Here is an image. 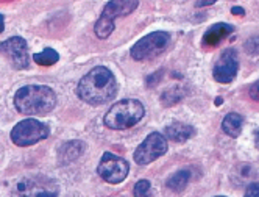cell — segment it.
Masks as SVG:
<instances>
[{
	"instance_id": "e0dca14e",
	"label": "cell",
	"mask_w": 259,
	"mask_h": 197,
	"mask_svg": "<svg viewBox=\"0 0 259 197\" xmlns=\"http://www.w3.org/2000/svg\"><path fill=\"white\" fill-rule=\"evenodd\" d=\"M60 60V55L57 50H53L50 47L44 49L41 53H34L33 55V61H36L41 66H52Z\"/></svg>"
},
{
	"instance_id": "277c9868",
	"label": "cell",
	"mask_w": 259,
	"mask_h": 197,
	"mask_svg": "<svg viewBox=\"0 0 259 197\" xmlns=\"http://www.w3.org/2000/svg\"><path fill=\"white\" fill-rule=\"evenodd\" d=\"M11 197H58V185L44 175H33L17 182Z\"/></svg>"
},
{
	"instance_id": "8fae6325",
	"label": "cell",
	"mask_w": 259,
	"mask_h": 197,
	"mask_svg": "<svg viewBox=\"0 0 259 197\" xmlns=\"http://www.w3.org/2000/svg\"><path fill=\"white\" fill-rule=\"evenodd\" d=\"M139 5V0H111L105 5L103 10V17L109 21H114L116 17H123L133 13Z\"/></svg>"
},
{
	"instance_id": "484cf974",
	"label": "cell",
	"mask_w": 259,
	"mask_h": 197,
	"mask_svg": "<svg viewBox=\"0 0 259 197\" xmlns=\"http://www.w3.org/2000/svg\"><path fill=\"white\" fill-rule=\"evenodd\" d=\"M220 103H222V99H220V97H219V99H217V100H215V105H220Z\"/></svg>"
},
{
	"instance_id": "5b68a950",
	"label": "cell",
	"mask_w": 259,
	"mask_h": 197,
	"mask_svg": "<svg viewBox=\"0 0 259 197\" xmlns=\"http://www.w3.org/2000/svg\"><path fill=\"white\" fill-rule=\"evenodd\" d=\"M170 43V34L167 31H153L139 40L132 47V57L136 61H145L155 58L167 49Z\"/></svg>"
},
{
	"instance_id": "52a82bcc",
	"label": "cell",
	"mask_w": 259,
	"mask_h": 197,
	"mask_svg": "<svg viewBox=\"0 0 259 197\" xmlns=\"http://www.w3.org/2000/svg\"><path fill=\"white\" fill-rule=\"evenodd\" d=\"M100 177L108 183H120L123 182L128 172H130V165L128 161L122 156H117L114 153H103L100 165L97 168Z\"/></svg>"
},
{
	"instance_id": "9a60e30c",
	"label": "cell",
	"mask_w": 259,
	"mask_h": 197,
	"mask_svg": "<svg viewBox=\"0 0 259 197\" xmlns=\"http://www.w3.org/2000/svg\"><path fill=\"white\" fill-rule=\"evenodd\" d=\"M242 125H244V119L237 113H230L225 116L224 122H222V129L227 135H230L231 138H237L242 132Z\"/></svg>"
},
{
	"instance_id": "2e32d148",
	"label": "cell",
	"mask_w": 259,
	"mask_h": 197,
	"mask_svg": "<svg viewBox=\"0 0 259 197\" xmlns=\"http://www.w3.org/2000/svg\"><path fill=\"white\" fill-rule=\"evenodd\" d=\"M189 178H191V174L188 171H180L177 174H174L169 180H167V186L169 189L175 191V192H180L186 188V185L189 183Z\"/></svg>"
},
{
	"instance_id": "7a4b0ae2",
	"label": "cell",
	"mask_w": 259,
	"mask_h": 197,
	"mask_svg": "<svg viewBox=\"0 0 259 197\" xmlns=\"http://www.w3.org/2000/svg\"><path fill=\"white\" fill-rule=\"evenodd\" d=\"M14 106L19 113L28 116L47 114L57 106V94L49 86L28 85L16 93Z\"/></svg>"
},
{
	"instance_id": "4316f807",
	"label": "cell",
	"mask_w": 259,
	"mask_h": 197,
	"mask_svg": "<svg viewBox=\"0 0 259 197\" xmlns=\"http://www.w3.org/2000/svg\"><path fill=\"white\" fill-rule=\"evenodd\" d=\"M217 197H225V195H217Z\"/></svg>"
},
{
	"instance_id": "30bf717a",
	"label": "cell",
	"mask_w": 259,
	"mask_h": 197,
	"mask_svg": "<svg viewBox=\"0 0 259 197\" xmlns=\"http://www.w3.org/2000/svg\"><path fill=\"white\" fill-rule=\"evenodd\" d=\"M239 69V58L234 49H227L214 66V78L219 83H230L236 78Z\"/></svg>"
},
{
	"instance_id": "cb8c5ba5",
	"label": "cell",
	"mask_w": 259,
	"mask_h": 197,
	"mask_svg": "<svg viewBox=\"0 0 259 197\" xmlns=\"http://www.w3.org/2000/svg\"><path fill=\"white\" fill-rule=\"evenodd\" d=\"M231 11H233V14H234V16H244V14H245L244 8H240V7H234Z\"/></svg>"
},
{
	"instance_id": "8992f818",
	"label": "cell",
	"mask_w": 259,
	"mask_h": 197,
	"mask_svg": "<svg viewBox=\"0 0 259 197\" xmlns=\"http://www.w3.org/2000/svg\"><path fill=\"white\" fill-rule=\"evenodd\" d=\"M49 136V127L46 124L36 121V119H25L14 125L11 130V141L13 144L25 147L39 142Z\"/></svg>"
},
{
	"instance_id": "ffe728a7",
	"label": "cell",
	"mask_w": 259,
	"mask_h": 197,
	"mask_svg": "<svg viewBox=\"0 0 259 197\" xmlns=\"http://www.w3.org/2000/svg\"><path fill=\"white\" fill-rule=\"evenodd\" d=\"M245 49L248 53H251V55H257L259 53V36H253L247 41L245 44Z\"/></svg>"
},
{
	"instance_id": "44dd1931",
	"label": "cell",
	"mask_w": 259,
	"mask_h": 197,
	"mask_svg": "<svg viewBox=\"0 0 259 197\" xmlns=\"http://www.w3.org/2000/svg\"><path fill=\"white\" fill-rule=\"evenodd\" d=\"M244 197H259V183H253L247 188Z\"/></svg>"
},
{
	"instance_id": "5bb4252c",
	"label": "cell",
	"mask_w": 259,
	"mask_h": 197,
	"mask_svg": "<svg viewBox=\"0 0 259 197\" xmlns=\"http://www.w3.org/2000/svg\"><path fill=\"white\" fill-rule=\"evenodd\" d=\"M195 130L192 125L188 124H170L169 127H165V136L175 142H184L194 136Z\"/></svg>"
},
{
	"instance_id": "d6986e66",
	"label": "cell",
	"mask_w": 259,
	"mask_h": 197,
	"mask_svg": "<svg viewBox=\"0 0 259 197\" xmlns=\"http://www.w3.org/2000/svg\"><path fill=\"white\" fill-rule=\"evenodd\" d=\"M135 197H149L150 195V182L149 180H141L135 186Z\"/></svg>"
},
{
	"instance_id": "4fadbf2b",
	"label": "cell",
	"mask_w": 259,
	"mask_h": 197,
	"mask_svg": "<svg viewBox=\"0 0 259 197\" xmlns=\"http://www.w3.org/2000/svg\"><path fill=\"white\" fill-rule=\"evenodd\" d=\"M86 149V144L81 141H69L66 144H63L58 150V158L61 163H70V161H75L78 156L83 155Z\"/></svg>"
},
{
	"instance_id": "3957f363",
	"label": "cell",
	"mask_w": 259,
	"mask_h": 197,
	"mask_svg": "<svg viewBox=\"0 0 259 197\" xmlns=\"http://www.w3.org/2000/svg\"><path fill=\"white\" fill-rule=\"evenodd\" d=\"M145 114L144 105L135 99H125L114 103L105 114V125L111 130H125L136 125Z\"/></svg>"
},
{
	"instance_id": "ba28073f",
	"label": "cell",
	"mask_w": 259,
	"mask_h": 197,
	"mask_svg": "<svg viewBox=\"0 0 259 197\" xmlns=\"http://www.w3.org/2000/svg\"><path fill=\"white\" fill-rule=\"evenodd\" d=\"M167 152V139L161 133H150L135 152V161L138 165H150L156 158Z\"/></svg>"
},
{
	"instance_id": "603a6c76",
	"label": "cell",
	"mask_w": 259,
	"mask_h": 197,
	"mask_svg": "<svg viewBox=\"0 0 259 197\" xmlns=\"http://www.w3.org/2000/svg\"><path fill=\"white\" fill-rule=\"evenodd\" d=\"M215 2L217 0H197V7H209Z\"/></svg>"
},
{
	"instance_id": "d4e9b609",
	"label": "cell",
	"mask_w": 259,
	"mask_h": 197,
	"mask_svg": "<svg viewBox=\"0 0 259 197\" xmlns=\"http://www.w3.org/2000/svg\"><path fill=\"white\" fill-rule=\"evenodd\" d=\"M4 28H5V19H4V16L0 14V33L4 31Z\"/></svg>"
},
{
	"instance_id": "6da1fadb",
	"label": "cell",
	"mask_w": 259,
	"mask_h": 197,
	"mask_svg": "<svg viewBox=\"0 0 259 197\" xmlns=\"http://www.w3.org/2000/svg\"><path fill=\"white\" fill-rule=\"evenodd\" d=\"M117 80L105 66H97L80 80L77 96L89 105H103L113 100L117 94Z\"/></svg>"
},
{
	"instance_id": "7c38bea8",
	"label": "cell",
	"mask_w": 259,
	"mask_h": 197,
	"mask_svg": "<svg viewBox=\"0 0 259 197\" xmlns=\"http://www.w3.org/2000/svg\"><path fill=\"white\" fill-rule=\"evenodd\" d=\"M233 30L234 28L231 25L224 24V22L212 25L205 33V36H203V46H206V47H215V46H219L227 36H230V34L233 33Z\"/></svg>"
},
{
	"instance_id": "7402d4cb",
	"label": "cell",
	"mask_w": 259,
	"mask_h": 197,
	"mask_svg": "<svg viewBox=\"0 0 259 197\" xmlns=\"http://www.w3.org/2000/svg\"><path fill=\"white\" fill-rule=\"evenodd\" d=\"M250 97H251L253 100L259 102V80H257L256 83L251 85V88H250Z\"/></svg>"
},
{
	"instance_id": "ac0fdd59",
	"label": "cell",
	"mask_w": 259,
	"mask_h": 197,
	"mask_svg": "<svg viewBox=\"0 0 259 197\" xmlns=\"http://www.w3.org/2000/svg\"><path fill=\"white\" fill-rule=\"evenodd\" d=\"M94 31L100 40H106L109 34L114 31V21H109L106 17L100 16V19L97 21V24L94 27Z\"/></svg>"
},
{
	"instance_id": "9c48e42d",
	"label": "cell",
	"mask_w": 259,
	"mask_h": 197,
	"mask_svg": "<svg viewBox=\"0 0 259 197\" xmlns=\"http://www.w3.org/2000/svg\"><path fill=\"white\" fill-rule=\"evenodd\" d=\"M0 53L7 57L14 69H27L30 64L28 46L21 36H13L0 44Z\"/></svg>"
}]
</instances>
